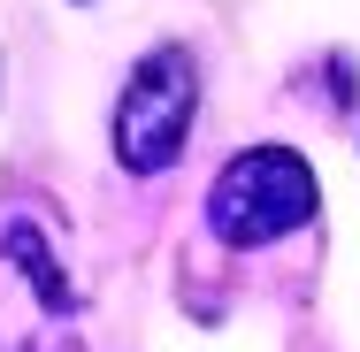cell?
Segmentation results:
<instances>
[{
  "label": "cell",
  "mask_w": 360,
  "mask_h": 352,
  "mask_svg": "<svg viewBox=\"0 0 360 352\" xmlns=\"http://www.w3.org/2000/svg\"><path fill=\"white\" fill-rule=\"evenodd\" d=\"M0 245H8V261H23V276L39 283V299H46V306H70V283L54 276V261H46V245H39V230H31L23 214L0 230Z\"/></svg>",
  "instance_id": "obj_3"
},
{
  "label": "cell",
  "mask_w": 360,
  "mask_h": 352,
  "mask_svg": "<svg viewBox=\"0 0 360 352\" xmlns=\"http://www.w3.org/2000/svg\"><path fill=\"white\" fill-rule=\"evenodd\" d=\"M192 107H200V70L184 46H153L123 100H115V161L131 176H161L176 153H184V131H192Z\"/></svg>",
  "instance_id": "obj_2"
},
{
  "label": "cell",
  "mask_w": 360,
  "mask_h": 352,
  "mask_svg": "<svg viewBox=\"0 0 360 352\" xmlns=\"http://www.w3.org/2000/svg\"><path fill=\"white\" fill-rule=\"evenodd\" d=\"M314 169L291 145H245L207 184V230L222 245H276L314 214Z\"/></svg>",
  "instance_id": "obj_1"
}]
</instances>
